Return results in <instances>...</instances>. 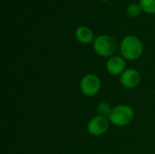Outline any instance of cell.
<instances>
[{
	"label": "cell",
	"instance_id": "obj_1",
	"mask_svg": "<svg viewBox=\"0 0 155 154\" xmlns=\"http://www.w3.org/2000/svg\"><path fill=\"white\" fill-rule=\"evenodd\" d=\"M120 52L125 60L135 61L142 56L143 45L139 37L135 35H127L121 42Z\"/></svg>",
	"mask_w": 155,
	"mask_h": 154
},
{
	"label": "cell",
	"instance_id": "obj_8",
	"mask_svg": "<svg viewBox=\"0 0 155 154\" xmlns=\"http://www.w3.org/2000/svg\"><path fill=\"white\" fill-rule=\"evenodd\" d=\"M75 37L78 42L84 44H88L94 42V33L88 26H79L75 31Z\"/></svg>",
	"mask_w": 155,
	"mask_h": 154
},
{
	"label": "cell",
	"instance_id": "obj_5",
	"mask_svg": "<svg viewBox=\"0 0 155 154\" xmlns=\"http://www.w3.org/2000/svg\"><path fill=\"white\" fill-rule=\"evenodd\" d=\"M110 123H111L107 117L96 115L89 121L87 131L93 136H101L108 131Z\"/></svg>",
	"mask_w": 155,
	"mask_h": 154
},
{
	"label": "cell",
	"instance_id": "obj_12",
	"mask_svg": "<svg viewBox=\"0 0 155 154\" xmlns=\"http://www.w3.org/2000/svg\"><path fill=\"white\" fill-rule=\"evenodd\" d=\"M100 1H107V0H100Z\"/></svg>",
	"mask_w": 155,
	"mask_h": 154
},
{
	"label": "cell",
	"instance_id": "obj_3",
	"mask_svg": "<svg viewBox=\"0 0 155 154\" xmlns=\"http://www.w3.org/2000/svg\"><path fill=\"white\" fill-rule=\"evenodd\" d=\"M117 49L115 39L110 35L103 34L94 38V50L102 57H111Z\"/></svg>",
	"mask_w": 155,
	"mask_h": 154
},
{
	"label": "cell",
	"instance_id": "obj_10",
	"mask_svg": "<svg viewBox=\"0 0 155 154\" xmlns=\"http://www.w3.org/2000/svg\"><path fill=\"white\" fill-rule=\"evenodd\" d=\"M112 109L113 108H111V106L107 103H100L97 105V108H96L98 115L104 116V117H107V118H108Z\"/></svg>",
	"mask_w": 155,
	"mask_h": 154
},
{
	"label": "cell",
	"instance_id": "obj_11",
	"mask_svg": "<svg viewBox=\"0 0 155 154\" xmlns=\"http://www.w3.org/2000/svg\"><path fill=\"white\" fill-rule=\"evenodd\" d=\"M142 11L143 10H142L140 5L137 4V3H133V4L129 5L128 7H127V14L131 17H136V16H138L142 13Z\"/></svg>",
	"mask_w": 155,
	"mask_h": 154
},
{
	"label": "cell",
	"instance_id": "obj_4",
	"mask_svg": "<svg viewBox=\"0 0 155 154\" xmlns=\"http://www.w3.org/2000/svg\"><path fill=\"white\" fill-rule=\"evenodd\" d=\"M80 89L84 95L94 96L101 89V80L94 74H87L80 81Z\"/></svg>",
	"mask_w": 155,
	"mask_h": 154
},
{
	"label": "cell",
	"instance_id": "obj_6",
	"mask_svg": "<svg viewBox=\"0 0 155 154\" xmlns=\"http://www.w3.org/2000/svg\"><path fill=\"white\" fill-rule=\"evenodd\" d=\"M141 82V74L135 69H127L120 75L121 84L127 89L135 88Z\"/></svg>",
	"mask_w": 155,
	"mask_h": 154
},
{
	"label": "cell",
	"instance_id": "obj_7",
	"mask_svg": "<svg viewBox=\"0 0 155 154\" xmlns=\"http://www.w3.org/2000/svg\"><path fill=\"white\" fill-rule=\"evenodd\" d=\"M125 60L121 56H111L106 62V71L111 75H121L125 71Z\"/></svg>",
	"mask_w": 155,
	"mask_h": 154
},
{
	"label": "cell",
	"instance_id": "obj_9",
	"mask_svg": "<svg viewBox=\"0 0 155 154\" xmlns=\"http://www.w3.org/2000/svg\"><path fill=\"white\" fill-rule=\"evenodd\" d=\"M139 5L143 12L155 14V0H140Z\"/></svg>",
	"mask_w": 155,
	"mask_h": 154
},
{
	"label": "cell",
	"instance_id": "obj_2",
	"mask_svg": "<svg viewBox=\"0 0 155 154\" xmlns=\"http://www.w3.org/2000/svg\"><path fill=\"white\" fill-rule=\"evenodd\" d=\"M134 118V112L132 107L125 104H120L114 107L108 116L112 124L117 127H124L132 123Z\"/></svg>",
	"mask_w": 155,
	"mask_h": 154
}]
</instances>
